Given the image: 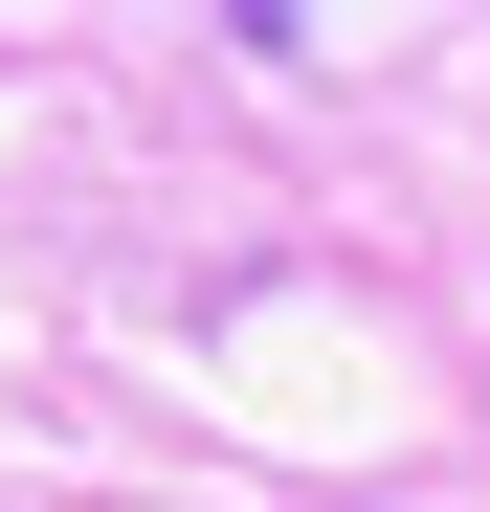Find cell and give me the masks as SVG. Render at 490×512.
Returning <instances> with one entry per match:
<instances>
[]
</instances>
